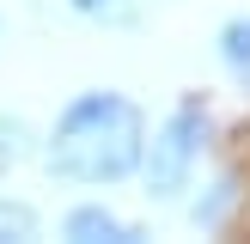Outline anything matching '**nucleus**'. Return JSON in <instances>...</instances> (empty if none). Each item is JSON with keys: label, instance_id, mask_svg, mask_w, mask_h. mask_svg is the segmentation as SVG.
Here are the masks:
<instances>
[{"label": "nucleus", "instance_id": "2", "mask_svg": "<svg viewBox=\"0 0 250 244\" xmlns=\"http://www.w3.org/2000/svg\"><path fill=\"white\" fill-rule=\"evenodd\" d=\"M208 141H214L208 104L202 98H183V104L159 122V134L141 146V183H146V195H153V202H177V195L189 189L195 165H202Z\"/></svg>", "mask_w": 250, "mask_h": 244}, {"label": "nucleus", "instance_id": "6", "mask_svg": "<svg viewBox=\"0 0 250 244\" xmlns=\"http://www.w3.org/2000/svg\"><path fill=\"white\" fill-rule=\"evenodd\" d=\"M220 61L250 85V19H226L220 24Z\"/></svg>", "mask_w": 250, "mask_h": 244}, {"label": "nucleus", "instance_id": "8", "mask_svg": "<svg viewBox=\"0 0 250 244\" xmlns=\"http://www.w3.org/2000/svg\"><path fill=\"white\" fill-rule=\"evenodd\" d=\"M67 6H73V12H85V19H116L128 0H67Z\"/></svg>", "mask_w": 250, "mask_h": 244}, {"label": "nucleus", "instance_id": "7", "mask_svg": "<svg viewBox=\"0 0 250 244\" xmlns=\"http://www.w3.org/2000/svg\"><path fill=\"white\" fill-rule=\"evenodd\" d=\"M37 238V207L0 195V244H31Z\"/></svg>", "mask_w": 250, "mask_h": 244}, {"label": "nucleus", "instance_id": "1", "mask_svg": "<svg viewBox=\"0 0 250 244\" xmlns=\"http://www.w3.org/2000/svg\"><path fill=\"white\" fill-rule=\"evenodd\" d=\"M146 116L122 92H80L55 116V134L43 141V165L61 183H122L141 171Z\"/></svg>", "mask_w": 250, "mask_h": 244}, {"label": "nucleus", "instance_id": "3", "mask_svg": "<svg viewBox=\"0 0 250 244\" xmlns=\"http://www.w3.org/2000/svg\"><path fill=\"white\" fill-rule=\"evenodd\" d=\"M61 232H67L73 244H141V238H146L141 226H128V220H116L110 207H98V202L73 207V214L61 220Z\"/></svg>", "mask_w": 250, "mask_h": 244}, {"label": "nucleus", "instance_id": "4", "mask_svg": "<svg viewBox=\"0 0 250 244\" xmlns=\"http://www.w3.org/2000/svg\"><path fill=\"white\" fill-rule=\"evenodd\" d=\"M238 202H244V177H238V171H226V177H220L214 189L189 207V220H195L202 232H220V226L232 220V207H238Z\"/></svg>", "mask_w": 250, "mask_h": 244}, {"label": "nucleus", "instance_id": "5", "mask_svg": "<svg viewBox=\"0 0 250 244\" xmlns=\"http://www.w3.org/2000/svg\"><path fill=\"white\" fill-rule=\"evenodd\" d=\"M31 153H37V128H31L24 116H0V171L24 165Z\"/></svg>", "mask_w": 250, "mask_h": 244}]
</instances>
